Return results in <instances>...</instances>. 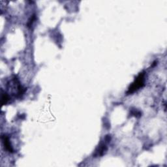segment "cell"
I'll use <instances>...</instances> for the list:
<instances>
[{
	"label": "cell",
	"mask_w": 167,
	"mask_h": 167,
	"mask_svg": "<svg viewBox=\"0 0 167 167\" xmlns=\"http://www.w3.org/2000/svg\"><path fill=\"white\" fill-rule=\"evenodd\" d=\"M107 147L104 143H102L98 146L97 148L96 149L95 154L94 155L95 157L102 156L104 153L107 152Z\"/></svg>",
	"instance_id": "cell-2"
},
{
	"label": "cell",
	"mask_w": 167,
	"mask_h": 167,
	"mask_svg": "<svg viewBox=\"0 0 167 167\" xmlns=\"http://www.w3.org/2000/svg\"><path fill=\"white\" fill-rule=\"evenodd\" d=\"M35 19H36V16H35V15H33V16H32V18H31V19L29 20V22H28V27H29V26H32V23H33V21L35 20Z\"/></svg>",
	"instance_id": "cell-5"
},
{
	"label": "cell",
	"mask_w": 167,
	"mask_h": 167,
	"mask_svg": "<svg viewBox=\"0 0 167 167\" xmlns=\"http://www.w3.org/2000/svg\"><path fill=\"white\" fill-rule=\"evenodd\" d=\"M8 100H9V97H8V95H7V94H3L2 95V105H4V104H5L7 103V101H8Z\"/></svg>",
	"instance_id": "cell-4"
},
{
	"label": "cell",
	"mask_w": 167,
	"mask_h": 167,
	"mask_svg": "<svg viewBox=\"0 0 167 167\" xmlns=\"http://www.w3.org/2000/svg\"><path fill=\"white\" fill-rule=\"evenodd\" d=\"M144 72H142L139 74L137 79H135L133 83L131 84V86L128 89V91H127V94H133V92L138 90L139 88H142L144 85Z\"/></svg>",
	"instance_id": "cell-1"
},
{
	"label": "cell",
	"mask_w": 167,
	"mask_h": 167,
	"mask_svg": "<svg viewBox=\"0 0 167 167\" xmlns=\"http://www.w3.org/2000/svg\"><path fill=\"white\" fill-rule=\"evenodd\" d=\"M2 138V141L3 143V145H4V146H5V150L8 151L10 153H13V147L11 145L9 138L7 137L6 135H3Z\"/></svg>",
	"instance_id": "cell-3"
}]
</instances>
